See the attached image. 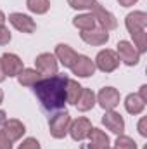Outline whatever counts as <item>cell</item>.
<instances>
[{"label": "cell", "instance_id": "obj_1", "mask_svg": "<svg viewBox=\"0 0 147 149\" xmlns=\"http://www.w3.org/2000/svg\"><path fill=\"white\" fill-rule=\"evenodd\" d=\"M66 74H54V76H43L33 85L35 95L38 97L40 104L47 111H61L64 109L66 102Z\"/></svg>", "mask_w": 147, "mask_h": 149}, {"label": "cell", "instance_id": "obj_2", "mask_svg": "<svg viewBox=\"0 0 147 149\" xmlns=\"http://www.w3.org/2000/svg\"><path fill=\"white\" fill-rule=\"evenodd\" d=\"M69 125H71V116L68 111H57L50 120H49V130H50V135L54 139H64L68 135V130H69Z\"/></svg>", "mask_w": 147, "mask_h": 149}, {"label": "cell", "instance_id": "obj_3", "mask_svg": "<svg viewBox=\"0 0 147 149\" xmlns=\"http://www.w3.org/2000/svg\"><path fill=\"white\" fill-rule=\"evenodd\" d=\"M94 64H95V70H101V71H104V73H112V71L119 66V57H118V54H116L114 50L104 49V50H101V52L95 56Z\"/></svg>", "mask_w": 147, "mask_h": 149}, {"label": "cell", "instance_id": "obj_4", "mask_svg": "<svg viewBox=\"0 0 147 149\" xmlns=\"http://www.w3.org/2000/svg\"><path fill=\"white\" fill-rule=\"evenodd\" d=\"M92 16H94V19H95L97 26L102 28V30H106V31L116 30V26H118V21H116L114 14H112L111 10H107L106 7H102L101 3H95V5H94Z\"/></svg>", "mask_w": 147, "mask_h": 149}, {"label": "cell", "instance_id": "obj_5", "mask_svg": "<svg viewBox=\"0 0 147 149\" xmlns=\"http://www.w3.org/2000/svg\"><path fill=\"white\" fill-rule=\"evenodd\" d=\"M118 57H119V63H125L126 66H137L139 61H140V52L133 47V43L126 42V40H119L118 42Z\"/></svg>", "mask_w": 147, "mask_h": 149}, {"label": "cell", "instance_id": "obj_6", "mask_svg": "<svg viewBox=\"0 0 147 149\" xmlns=\"http://www.w3.org/2000/svg\"><path fill=\"white\" fill-rule=\"evenodd\" d=\"M35 66H37V71L42 74V76H54V74H57L59 63H57V59H55L54 54L43 52V54L37 56Z\"/></svg>", "mask_w": 147, "mask_h": 149}, {"label": "cell", "instance_id": "obj_7", "mask_svg": "<svg viewBox=\"0 0 147 149\" xmlns=\"http://www.w3.org/2000/svg\"><path fill=\"white\" fill-rule=\"evenodd\" d=\"M92 128H94V127H92L90 120L81 116V118H76V120H73V121H71L68 134L73 137V141L81 142V141L88 139V135H90V130H92Z\"/></svg>", "mask_w": 147, "mask_h": 149}, {"label": "cell", "instance_id": "obj_8", "mask_svg": "<svg viewBox=\"0 0 147 149\" xmlns=\"http://www.w3.org/2000/svg\"><path fill=\"white\" fill-rule=\"evenodd\" d=\"M95 99H97V102H99V106H101L102 109L111 111V109H114V108L119 104L121 95H119V92H118L114 87H104V88L95 95Z\"/></svg>", "mask_w": 147, "mask_h": 149}, {"label": "cell", "instance_id": "obj_9", "mask_svg": "<svg viewBox=\"0 0 147 149\" xmlns=\"http://www.w3.org/2000/svg\"><path fill=\"white\" fill-rule=\"evenodd\" d=\"M0 132H2L10 142H16V141H19V139L24 135L26 127H24L23 121H19V120H16V118H10V120H5V121H3Z\"/></svg>", "mask_w": 147, "mask_h": 149}, {"label": "cell", "instance_id": "obj_10", "mask_svg": "<svg viewBox=\"0 0 147 149\" xmlns=\"http://www.w3.org/2000/svg\"><path fill=\"white\" fill-rule=\"evenodd\" d=\"M9 23L17 31H21V33H33L37 30V23L30 16H26L23 12H12V14H9Z\"/></svg>", "mask_w": 147, "mask_h": 149}, {"label": "cell", "instance_id": "obj_11", "mask_svg": "<svg viewBox=\"0 0 147 149\" xmlns=\"http://www.w3.org/2000/svg\"><path fill=\"white\" fill-rule=\"evenodd\" d=\"M0 59H2V66H3L5 76H9V78L17 76V74L24 70L23 61L19 59V56H16V54H12V52H5Z\"/></svg>", "mask_w": 147, "mask_h": 149}, {"label": "cell", "instance_id": "obj_12", "mask_svg": "<svg viewBox=\"0 0 147 149\" xmlns=\"http://www.w3.org/2000/svg\"><path fill=\"white\" fill-rule=\"evenodd\" d=\"M125 26L128 30V33H137V31H144L147 26V14L144 10H133L126 16L125 19Z\"/></svg>", "mask_w": 147, "mask_h": 149}, {"label": "cell", "instance_id": "obj_13", "mask_svg": "<svg viewBox=\"0 0 147 149\" xmlns=\"http://www.w3.org/2000/svg\"><path fill=\"white\" fill-rule=\"evenodd\" d=\"M102 125L109 132L116 134V135H121L125 132V120H123V116L119 113H116L114 109L106 111V114L102 116Z\"/></svg>", "mask_w": 147, "mask_h": 149}, {"label": "cell", "instance_id": "obj_14", "mask_svg": "<svg viewBox=\"0 0 147 149\" xmlns=\"http://www.w3.org/2000/svg\"><path fill=\"white\" fill-rule=\"evenodd\" d=\"M54 56H55L57 63H61L64 68H69V70L73 68V64L76 63V57H78L76 50H74V49H71L68 43H59V45L55 47Z\"/></svg>", "mask_w": 147, "mask_h": 149}, {"label": "cell", "instance_id": "obj_15", "mask_svg": "<svg viewBox=\"0 0 147 149\" xmlns=\"http://www.w3.org/2000/svg\"><path fill=\"white\" fill-rule=\"evenodd\" d=\"M71 71H73V74L80 76V78H88V76H92L95 73V64L88 56H80L78 54L76 63L73 64Z\"/></svg>", "mask_w": 147, "mask_h": 149}, {"label": "cell", "instance_id": "obj_16", "mask_svg": "<svg viewBox=\"0 0 147 149\" xmlns=\"http://www.w3.org/2000/svg\"><path fill=\"white\" fill-rule=\"evenodd\" d=\"M80 37H81V40L85 43H88V45H104V43L109 42V31L95 26V28H92L88 31H81Z\"/></svg>", "mask_w": 147, "mask_h": 149}, {"label": "cell", "instance_id": "obj_17", "mask_svg": "<svg viewBox=\"0 0 147 149\" xmlns=\"http://www.w3.org/2000/svg\"><path fill=\"white\" fill-rule=\"evenodd\" d=\"M95 102H97V99H95V94L92 92V88H85L83 87V90H81V94H80V97H78L74 106L78 108V111L85 113V111H90L95 106Z\"/></svg>", "mask_w": 147, "mask_h": 149}, {"label": "cell", "instance_id": "obj_18", "mask_svg": "<svg viewBox=\"0 0 147 149\" xmlns=\"http://www.w3.org/2000/svg\"><path fill=\"white\" fill-rule=\"evenodd\" d=\"M88 139H90V144H88V146L92 149H109L111 148L107 134L102 132L101 128H92Z\"/></svg>", "mask_w": 147, "mask_h": 149}, {"label": "cell", "instance_id": "obj_19", "mask_svg": "<svg viewBox=\"0 0 147 149\" xmlns=\"http://www.w3.org/2000/svg\"><path fill=\"white\" fill-rule=\"evenodd\" d=\"M146 108V102L137 95V94H130L126 95L125 99V109L130 113V114H140Z\"/></svg>", "mask_w": 147, "mask_h": 149}, {"label": "cell", "instance_id": "obj_20", "mask_svg": "<svg viewBox=\"0 0 147 149\" xmlns=\"http://www.w3.org/2000/svg\"><path fill=\"white\" fill-rule=\"evenodd\" d=\"M40 78H42V74L38 73L37 70H31V68H24L21 73L17 74V81L23 87H33Z\"/></svg>", "mask_w": 147, "mask_h": 149}, {"label": "cell", "instance_id": "obj_21", "mask_svg": "<svg viewBox=\"0 0 147 149\" xmlns=\"http://www.w3.org/2000/svg\"><path fill=\"white\" fill-rule=\"evenodd\" d=\"M73 26L78 28L80 31H88V30L95 28L97 23H95V19H94V16L90 12V14H80V16H76L73 19Z\"/></svg>", "mask_w": 147, "mask_h": 149}, {"label": "cell", "instance_id": "obj_22", "mask_svg": "<svg viewBox=\"0 0 147 149\" xmlns=\"http://www.w3.org/2000/svg\"><path fill=\"white\" fill-rule=\"evenodd\" d=\"M81 90H83V87H81L76 80L68 78V83H66V102H68V104H76V101H78Z\"/></svg>", "mask_w": 147, "mask_h": 149}, {"label": "cell", "instance_id": "obj_23", "mask_svg": "<svg viewBox=\"0 0 147 149\" xmlns=\"http://www.w3.org/2000/svg\"><path fill=\"white\" fill-rule=\"evenodd\" d=\"M26 7L33 14H45L50 9V2L49 0H26Z\"/></svg>", "mask_w": 147, "mask_h": 149}, {"label": "cell", "instance_id": "obj_24", "mask_svg": "<svg viewBox=\"0 0 147 149\" xmlns=\"http://www.w3.org/2000/svg\"><path fill=\"white\" fill-rule=\"evenodd\" d=\"M132 38H133V47H135L140 54H144L147 50V30L132 33Z\"/></svg>", "mask_w": 147, "mask_h": 149}, {"label": "cell", "instance_id": "obj_25", "mask_svg": "<svg viewBox=\"0 0 147 149\" xmlns=\"http://www.w3.org/2000/svg\"><path fill=\"white\" fill-rule=\"evenodd\" d=\"M114 149H137V142L128 137V135H118L116 142H114Z\"/></svg>", "mask_w": 147, "mask_h": 149}, {"label": "cell", "instance_id": "obj_26", "mask_svg": "<svg viewBox=\"0 0 147 149\" xmlns=\"http://www.w3.org/2000/svg\"><path fill=\"white\" fill-rule=\"evenodd\" d=\"M69 7H73L76 10H92L94 5L97 3V0H68Z\"/></svg>", "mask_w": 147, "mask_h": 149}, {"label": "cell", "instance_id": "obj_27", "mask_svg": "<svg viewBox=\"0 0 147 149\" xmlns=\"http://www.w3.org/2000/svg\"><path fill=\"white\" fill-rule=\"evenodd\" d=\"M17 149H42V146H40V142H38L37 139L28 137V139H24V141L19 144V148Z\"/></svg>", "mask_w": 147, "mask_h": 149}, {"label": "cell", "instance_id": "obj_28", "mask_svg": "<svg viewBox=\"0 0 147 149\" xmlns=\"http://www.w3.org/2000/svg\"><path fill=\"white\" fill-rule=\"evenodd\" d=\"M10 31H9V28H5V26H0V45H7L9 42H10Z\"/></svg>", "mask_w": 147, "mask_h": 149}, {"label": "cell", "instance_id": "obj_29", "mask_svg": "<svg viewBox=\"0 0 147 149\" xmlns=\"http://www.w3.org/2000/svg\"><path fill=\"white\" fill-rule=\"evenodd\" d=\"M139 134L142 135V137H147V118L146 116H142L140 118V121H139Z\"/></svg>", "mask_w": 147, "mask_h": 149}, {"label": "cell", "instance_id": "obj_30", "mask_svg": "<svg viewBox=\"0 0 147 149\" xmlns=\"http://www.w3.org/2000/svg\"><path fill=\"white\" fill-rule=\"evenodd\" d=\"M0 149H12V142L0 132Z\"/></svg>", "mask_w": 147, "mask_h": 149}, {"label": "cell", "instance_id": "obj_31", "mask_svg": "<svg viewBox=\"0 0 147 149\" xmlns=\"http://www.w3.org/2000/svg\"><path fill=\"white\" fill-rule=\"evenodd\" d=\"M144 102H147V85H142L140 87V90H139V94H137Z\"/></svg>", "mask_w": 147, "mask_h": 149}, {"label": "cell", "instance_id": "obj_32", "mask_svg": "<svg viewBox=\"0 0 147 149\" xmlns=\"http://www.w3.org/2000/svg\"><path fill=\"white\" fill-rule=\"evenodd\" d=\"M119 2V5H123V7H132V5H135L139 0H118Z\"/></svg>", "mask_w": 147, "mask_h": 149}, {"label": "cell", "instance_id": "obj_33", "mask_svg": "<svg viewBox=\"0 0 147 149\" xmlns=\"http://www.w3.org/2000/svg\"><path fill=\"white\" fill-rule=\"evenodd\" d=\"M7 76H5V71H3V66H2V59H0V83L5 80Z\"/></svg>", "mask_w": 147, "mask_h": 149}, {"label": "cell", "instance_id": "obj_34", "mask_svg": "<svg viewBox=\"0 0 147 149\" xmlns=\"http://www.w3.org/2000/svg\"><path fill=\"white\" fill-rule=\"evenodd\" d=\"M5 120H7V116H5V111H2V109H0V127L3 125V121H5Z\"/></svg>", "mask_w": 147, "mask_h": 149}, {"label": "cell", "instance_id": "obj_35", "mask_svg": "<svg viewBox=\"0 0 147 149\" xmlns=\"http://www.w3.org/2000/svg\"><path fill=\"white\" fill-rule=\"evenodd\" d=\"M5 19H7V17H5V14H3V12L0 10V26H3V23H5Z\"/></svg>", "mask_w": 147, "mask_h": 149}, {"label": "cell", "instance_id": "obj_36", "mask_svg": "<svg viewBox=\"0 0 147 149\" xmlns=\"http://www.w3.org/2000/svg\"><path fill=\"white\" fill-rule=\"evenodd\" d=\"M2 101H3V92H2V88H0V104H2Z\"/></svg>", "mask_w": 147, "mask_h": 149}, {"label": "cell", "instance_id": "obj_37", "mask_svg": "<svg viewBox=\"0 0 147 149\" xmlns=\"http://www.w3.org/2000/svg\"><path fill=\"white\" fill-rule=\"evenodd\" d=\"M83 149H92V148H90V146H87V148H83Z\"/></svg>", "mask_w": 147, "mask_h": 149}, {"label": "cell", "instance_id": "obj_38", "mask_svg": "<svg viewBox=\"0 0 147 149\" xmlns=\"http://www.w3.org/2000/svg\"><path fill=\"white\" fill-rule=\"evenodd\" d=\"M109 149H112V148H109Z\"/></svg>", "mask_w": 147, "mask_h": 149}]
</instances>
